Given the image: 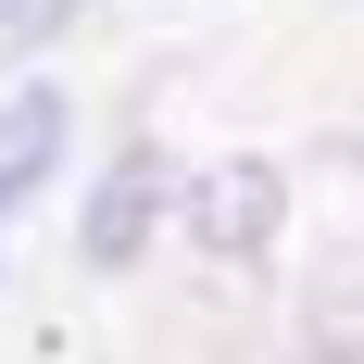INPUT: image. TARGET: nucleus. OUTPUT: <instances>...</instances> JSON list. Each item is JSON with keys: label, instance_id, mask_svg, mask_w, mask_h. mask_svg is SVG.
Here are the masks:
<instances>
[{"label": "nucleus", "instance_id": "2", "mask_svg": "<svg viewBox=\"0 0 364 364\" xmlns=\"http://www.w3.org/2000/svg\"><path fill=\"white\" fill-rule=\"evenodd\" d=\"M264 226H277V176H264V164L201 176V239H214V252H239V264H252V252H264Z\"/></svg>", "mask_w": 364, "mask_h": 364}, {"label": "nucleus", "instance_id": "1", "mask_svg": "<svg viewBox=\"0 0 364 364\" xmlns=\"http://www.w3.org/2000/svg\"><path fill=\"white\" fill-rule=\"evenodd\" d=\"M151 214H164V164L139 151V164H113L101 201H88V264H126V252L151 239Z\"/></svg>", "mask_w": 364, "mask_h": 364}, {"label": "nucleus", "instance_id": "3", "mask_svg": "<svg viewBox=\"0 0 364 364\" xmlns=\"http://www.w3.org/2000/svg\"><path fill=\"white\" fill-rule=\"evenodd\" d=\"M50 151H63V101H50V88L0 101V214H13V201L50 176Z\"/></svg>", "mask_w": 364, "mask_h": 364}, {"label": "nucleus", "instance_id": "4", "mask_svg": "<svg viewBox=\"0 0 364 364\" xmlns=\"http://www.w3.org/2000/svg\"><path fill=\"white\" fill-rule=\"evenodd\" d=\"M75 0H0V50H26V38H63Z\"/></svg>", "mask_w": 364, "mask_h": 364}]
</instances>
